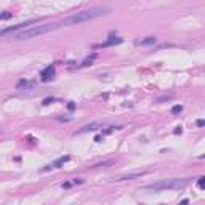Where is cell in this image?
I'll return each instance as SVG.
<instances>
[{
  "instance_id": "obj_1",
  "label": "cell",
  "mask_w": 205,
  "mask_h": 205,
  "mask_svg": "<svg viewBox=\"0 0 205 205\" xmlns=\"http://www.w3.org/2000/svg\"><path fill=\"white\" fill-rule=\"evenodd\" d=\"M108 13H109L108 6H91L88 10H82V11H79V13H75V14H72V16L63 19L59 23V27L61 26H75V24H80V23H87V21L101 18Z\"/></svg>"
},
{
  "instance_id": "obj_11",
  "label": "cell",
  "mask_w": 205,
  "mask_h": 205,
  "mask_svg": "<svg viewBox=\"0 0 205 205\" xmlns=\"http://www.w3.org/2000/svg\"><path fill=\"white\" fill-rule=\"evenodd\" d=\"M156 37H146V39H141V40H136V45H154L156 43Z\"/></svg>"
},
{
  "instance_id": "obj_21",
  "label": "cell",
  "mask_w": 205,
  "mask_h": 205,
  "mask_svg": "<svg viewBox=\"0 0 205 205\" xmlns=\"http://www.w3.org/2000/svg\"><path fill=\"white\" fill-rule=\"evenodd\" d=\"M168 100H171V96H163V98H159V100H157V102H162V101H168Z\"/></svg>"
},
{
  "instance_id": "obj_3",
  "label": "cell",
  "mask_w": 205,
  "mask_h": 205,
  "mask_svg": "<svg viewBox=\"0 0 205 205\" xmlns=\"http://www.w3.org/2000/svg\"><path fill=\"white\" fill-rule=\"evenodd\" d=\"M189 183V178H171V179H162V181L152 183V184H146L144 189L146 191H165V189H184Z\"/></svg>"
},
{
  "instance_id": "obj_22",
  "label": "cell",
  "mask_w": 205,
  "mask_h": 205,
  "mask_svg": "<svg viewBox=\"0 0 205 205\" xmlns=\"http://www.w3.org/2000/svg\"><path fill=\"white\" fill-rule=\"evenodd\" d=\"M67 108H69V111H74V109H75V104H74V102H69V104H67Z\"/></svg>"
},
{
  "instance_id": "obj_20",
  "label": "cell",
  "mask_w": 205,
  "mask_h": 205,
  "mask_svg": "<svg viewBox=\"0 0 205 205\" xmlns=\"http://www.w3.org/2000/svg\"><path fill=\"white\" fill-rule=\"evenodd\" d=\"M61 186H63V188H64V189H69V188H71V186H72V183H69V181H66V183H63V184H61Z\"/></svg>"
},
{
  "instance_id": "obj_4",
  "label": "cell",
  "mask_w": 205,
  "mask_h": 205,
  "mask_svg": "<svg viewBox=\"0 0 205 205\" xmlns=\"http://www.w3.org/2000/svg\"><path fill=\"white\" fill-rule=\"evenodd\" d=\"M34 23H37V21H35V19H31V21H26V23L16 24V26H13V27H6V29H2V31H0V37H5V35L14 34V32L21 31V29H26V27H27V26H31V24H34Z\"/></svg>"
},
{
  "instance_id": "obj_15",
  "label": "cell",
  "mask_w": 205,
  "mask_h": 205,
  "mask_svg": "<svg viewBox=\"0 0 205 205\" xmlns=\"http://www.w3.org/2000/svg\"><path fill=\"white\" fill-rule=\"evenodd\" d=\"M181 111H183V106L181 104H176V106H173V108H171V114H179Z\"/></svg>"
},
{
  "instance_id": "obj_17",
  "label": "cell",
  "mask_w": 205,
  "mask_h": 205,
  "mask_svg": "<svg viewBox=\"0 0 205 205\" xmlns=\"http://www.w3.org/2000/svg\"><path fill=\"white\" fill-rule=\"evenodd\" d=\"M53 101H54V98H47V100H43L42 104H43V106H47V104H50V102H53Z\"/></svg>"
},
{
  "instance_id": "obj_13",
  "label": "cell",
  "mask_w": 205,
  "mask_h": 205,
  "mask_svg": "<svg viewBox=\"0 0 205 205\" xmlns=\"http://www.w3.org/2000/svg\"><path fill=\"white\" fill-rule=\"evenodd\" d=\"M122 127H108V128H104L102 130V135H109V133H112L114 130H120Z\"/></svg>"
},
{
  "instance_id": "obj_7",
  "label": "cell",
  "mask_w": 205,
  "mask_h": 205,
  "mask_svg": "<svg viewBox=\"0 0 205 205\" xmlns=\"http://www.w3.org/2000/svg\"><path fill=\"white\" fill-rule=\"evenodd\" d=\"M34 85H35V80H26V79H21L19 82L16 83V88H18V90H31Z\"/></svg>"
},
{
  "instance_id": "obj_23",
  "label": "cell",
  "mask_w": 205,
  "mask_h": 205,
  "mask_svg": "<svg viewBox=\"0 0 205 205\" xmlns=\"http://www.w3.org/2000/svg\"><path fill=\"white\" fill-rule=\"evenodd\" d=\"M204 125H205L204 120H197V127H204Z\"/></svg>"
},
{
  "instance_id": "obj_16",
  "label": "cell",
  "mask_w": 205,
  "mask_h": 205,
  "mask_svg": "<svg viewBox=\"0 0 205 205\" xmlns=\"http://www.w3.org/2000/svg\"><path fill=\"white\" fill-rule=\"evenodd\" d=\"M56 119L59 120V122H71L72 117H56Z\"/></svg>"
},
{
  "instance_id": "obj_12",
  "label": "cell",
  "mask_w": 205,
  "mask_h": 205,
  "mask_svg": "<svg viewBox=\"0 0 205 205\" xmlns=\"http://www.w3.org/2000/svg\"><path fill=\"white\" fill-rule=\"evenodd\" d=\"M100 127V123H88V125H85V127H82L80 128L79 131H77V133H85V131H91V130H96V128Z\"/></svg>"
},
{
  "instance_id": "obj_24",
  "label": "cell",
  "mask_w": 205,
  "mask_h": 205,
  "mask_svg": "<svg viewBox=\"0 0 205 205\" xmlns=\"http://www.w3.org/2000/svg\"><path fill=\"white\" fill-rule=\"evenodd\" d=\"M102 140V136H101V135H98V136H95V141H96V143H100Z\"/></svg>"
},
{
  "instance_id": "obj_9",
  "label": "cell",
  "mask_w": 205,
  "mask_h": 205,
  "mask_svg": "<svg viewBox=\"0 0 205 205\" xmlns=\"http://www.w3.org/2000/svg\"><path fill=\"white\" fill-rule=\"evenodd\" d=\"M144 173H130V175H120V176L114 178V181H125V179H135V178H140Z\"/></svg>"
},
{
  "instance_id": "obj_8",
  "label": "cell",
  "mask_w": 205,
  "mask_h": 205,
  "mask_svg": "<svg viewBox=\"0 0 205 205\" xmlns=\"http://www.w3.org/2000/svg\"><path fill=\"white\" fill-rule=\"evenodd\" d=\"M69 159H71L69 156H63V157H59L58 160H54L51 165H47L45 168H43V170H50V168H59L61 165H64L66 162H69Z\"/></svg>"
},
{
  "instance_id": "obj_5",
  "label": "cell",
  "mask_w": 205,
  "mask_h": 205,
  "mask_svg": "<svg viewBox=\"0 0 205 205\" xmlns=\"http://www.w3.org/2000/svg\"><path fill=\"white\" fill-rule=\"evenodd\" d=\"M122 42H123L122 37H109L108 40H104V42L98 43V45H93V48H95V50H98V48H106V47L119 45V43H122Z\"/></svg>"
},
{
  "instance_id": "obj_2",
  "label": "cell",
  "mask_w": 205,
  "mask_h": 205,
  "mask_svg": "<svg viewBox=\"0 0 205 205\" xmlns=\"http://www.w3.org/2000/svg\"><path fill=\"white\" fill-rule=\"evenodd\" d=\"M59 27V23H47V24H39V26H27L26 29L14 32L11 35L13 40H27L32 37H37V35H43L47 32H51L54 29Z\"/></svg>"
},
{
  "instance_id": "obj_6",
  "label": "cell",
  "mask_w": 205,
  "mask_h": 205,
  "mask_svg": "<svg viewBox=\"0 0 205 205\" xmlns=\"http://www.w3.org/2000/svg\"><path fill=\"white\" fill-rule=\"evenodd\" d=\"M54 74H56L54 66L53 64L47 66V67L42 71V74H40V77H42V82H50V80H53L54 79Z\"/></svg>"
},
{
  "instance_id": "obj_18",
  "label": "cell",
  "mask_w": 205,
  "mask_h": 205,
  "mask_svg": "<svg viewBox=\"0 0 205 205\" xmlns=\"http://www.w3.org/2000/svg\"><path fill=\"white\" fill-rule=\"evenodd\" d=\"M83 183V179H80V178H74L72 179V184H82Z\"/></svg>"
},
{
  "instance_id": "obj_19",
  "label": "cell",
  "mask_w": 205,
  "mask_h": 205,
  "mask_svg": "<svg viewBox=\"0 0 205 205\" xmlns=\"http://www.w3.org/2000/svg\"><path fill=\"white\" fill-rule=\"evenodd\" d=\"M204 179H205V178H199V183H197L200 189H204V188H205V184H204Z\"/></svg>"
},
{
  "instance_id": "obj_10",
  "label": "cell",
  "mask_w": 205,
  "mask_h": 205,
  "mask_svg": "<svg viewBox=\"0 0 205 205\" xmlns=\"http://www.w3.org/2000/svg\"><path fill=\"white\" fill-rule=\"evenodd\" d=\"M96 58H98V53H91L90 56H87L85 59L80 63V66H82V67H85V66H91V64H93V61L96 59Z\"/></svg>"
},
{
  "instance_id": "obj_14",
  "label": "cell",
  "mask_w": 205,
  "mask_h": 205,
  "mask_svg": "<svg viewBox=\"0 0 205 205\" xmlns=\"http://www.w3.org/2000/svg\"><path fill=\"white\" fill-rule=\"evenodd\" d=\"M11 16H13V14L10 13V11H3V13H0V21H3V19H11Z\"/></svg>"
}]
</instances>
